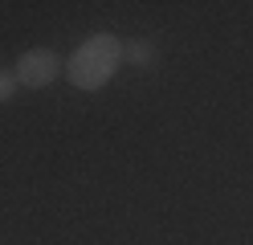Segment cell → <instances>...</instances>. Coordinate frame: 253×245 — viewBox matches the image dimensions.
Returning a JSON list of instances; mask_svg holds the SVG:
<instances>
[{
  "label": "cell",
  "mask_w": 253,
  "mask_h": 245,
  "mask_svg": "<svg viewBox=\"0 0 253 245\" xmlns=\"http://www.w3.org/2000/svg\"><path fill=\"white\" fill-rule=\"evenodd\" d=\"M123 65V41L115 33H90L66 57V82L74 90H102Z\"/></svg>",
  "instance_id": "cell-1"
},
{
  "label": "cell",
  "mask_w": 253,
  "mask_h": 245,
  "mask_svg": "<svg viewBox=\"0 0 253 245\" xmlns=\"http://www.w3.org/2000/svg\"><path fill=\"white\" fill-rule=\"evenodd\" d=\"M17 86H21V82H17V74H12V70H0V106H4V102H12Z\"/></svg>",
  "instance_id": "cell-4"
},
{
  "label": "cell",
  "mask_w": 253,
  "mask_h": 245,
  "mask_svg": "<svg viewBox=\"0 0 253 245\" xmlns=\"http://www.w3.org/2000/svg\"><path fill=\"white\" fill-rule=\"evenodd\" d=\"M123 61H126V65H135V70H147V65L155 61V45L143 41V37L123 41Z\"/></svg>",
  "instance_id": "cell-3"
},
{
  "label": "cell",
  "mask_w": 253,
  "mask_h": 245,
  "mask_svg": "<svg viewBox=\"0 0 253 245\" xmlns=\"http://www.w3.org/2000/svg\"><path fill=\"white\" fill-rule=\"evenodd\" d=\"M12 74H17L21 86H29V90H45L49 82H57L61 74H66V65H61V53H57V49H29V53L17 57Z\"/></svg>",
  "instance_id": "cell-2"
}]
</instances>
